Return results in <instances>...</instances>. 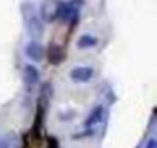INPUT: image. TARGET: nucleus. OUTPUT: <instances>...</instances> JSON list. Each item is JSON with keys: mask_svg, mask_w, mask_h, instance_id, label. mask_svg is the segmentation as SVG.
I'll return each instance as SVG.
<instances>
[{"mask_svg": "<svg viewBox=\"0 0 157 148\" xmlns=\"http://www.w3.org/2000/svg\"><path fill=\"white\" fill-rule=\"evenodd\" d=\"M77 48L78 49H90V48H96L99 45V39L94 34H82L77 39Z\"/></svg>", "mask_w": 157, "mask_h": 148, "instance_id": "nucleus-8", "label": "nucleus"}, {"mask_svg": "<svg viewBox=\"0 0 157 148\" xmlns=\"http://www.w3.org/2000/svg\"><path fill=\"white\" fill-rule=\"evenodd\" d=\"M103 116H105V107L103 105H96L91 111H90V114H88V117L85 119V127L86 128H94V127H97L100 122H102V119H103Z\"/></svg>", "mask_w": 157, "mask_h": 148, "instance_id": "nucleus-6", "label": "nucleus"}, {"mask_svg": "<svg viewBox=\"0 0 157 148\" xmlns=\"http://www.w3.org/2000/svg\"><path fill=\"white\" fill-rule=\"evenodd\" d=\"M25 56L34 62V63H39L45 59V46L37 42V40H29L26 45H25Z\"/></svg>", "mask_w": 157, "mask_h": 148, "instance_id": "nucleus-4", "label": "nucleus"}, {"mask_svg": "<svg viewBox=\"0 0 157 148\" xmlns=\"http://www.w3.org/2000/svg\"><path fill=\"white\" fill-rule=\"evenodd\" d=\"M75 13H77V10L72 5H69L66 2H59L57 6L54 8V19H57L60 22H68V20H71V17Z\"/></svg>", "mask_w": 157, "mask_h": 148, "instance_id": "nucleus-5", "label": "nucleus"}, {"mask_svg": "<svg viewBox=\"0 0 157 148\" xmlns=\"http://www.w3.org/2000/svg\"><path fill=\"white\" fill-rule=\"evenodd\" d=\"M83 3H85V0H71V5H72V6H74V5L78 6V5H83Z\"/></svg>", "mask_w": 157, "mask_h": 148, "instance_id": "nucleus-11", "label": "nucleus"}, {"mask_svg": "<svg viewBox=\"0 0 157 148\" xmlns=\"http://www.w3.org/2000/svg\"><path fill=\"white\" fill-rule=\"evenodd\" d=\"M42 17L46 20V22H51L54 19V10H51V5L48 2H45L42 5Z\"/></svg>", "mask_w": 157, "mask_h": 148, "instance_id": "nucleus-9", "label": "nucleus"}, {"mask_svg": "<svg viewBox=\"0 0 157 148\" xmlns=\"http://www.w3.org/2000/svg\"><path fill=\"white\" fill-rule=\"evenodd\" d=\"M22 79H23V84L28 90H33L39 85L40 82V71L39 68L34 65V63H26L23 66V71H22Z\"/></svg>", "mask_w": 157, "mask_h": 148, "instance_id": "nucleus-3", "label": "nucleus"}, {"mask_svg": "<svg viewBox=\"0 0 157 148\" xmlns=\"http://www.w3.org/2000/svg\"><path fill=\"white\" fill-rule=\"evenodd\" d=\"M145 148H157V140H155L154 137H151V139H149V140L146 142Z\"/></svg>", "mask_w": 157, "mask_h": 148, "instance_id": "nucleus-10", "label": "nucleus"}, {"mask_svg": "<svg viewBox=\"0 0 157 148\" xmlns=\"http://www.w3.org/2000/svg\"><path fill=\"white\" fill-rule=\"evenodd\" d=\"M96 71L91 66H74L69 71V79L74 84H88L94 79Z\"/></svg>", "mask_w": 157, "mask_h": 148, "instance_id": "nucleus-2", "label": "nucleus"}, {"mask_svg": "<svg viewBox=\"0 0 157 148\" xmlns=\"http://www.w3.org/2000/svg\"><path fill=\"white\" fill-rule=\"evenodd\" d=\"M2 142H3V140H2V139H0V148H2Z\"/></svg>", "mask_w": 157, "mask_h": 148, "instance_id": "nucleus-12", "label": "nucleus"}, {"mask_svg": "<svg viewBox=\"0 0 157 148\" xmlns=\"http://www.w3.org/2000/svg\"><path fill=\"white\" fill-rule=\"evenodd\" d=\"M22 11H23V10H22ZM23 16H25V20H26V31H28V34L33 37L31 40L40 39V37L43 36V33H45V26H43L42 19L34 14L33 6H31L29 3H28V11H25Z\"/></svg>", "mask_w": 157, "mask_h": 148, "instance_id": "nucleus-1", "label": "nucleus"}, {"mask_svg": "<svg viewBox=\"0 0 157 148\" xmlns=\"http://www.w3.org/2000/svg\"><path fill=\"white\" fill-rule=\"evenodd\" d=\"M45 56L48 57V60H49L52 65H57V63H60V62L63 60V49H62L60 45H57V43H51V45L48 46Z\"/></svg>", "mask_w": 157, "mask_h": 148, "instance_id": "nucleus-7", "label": "nucleus"}]
</instances>
